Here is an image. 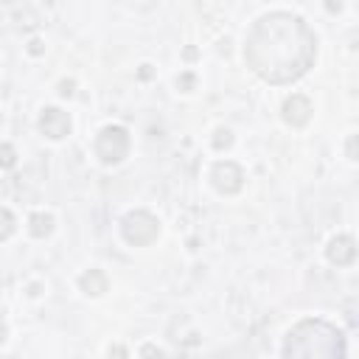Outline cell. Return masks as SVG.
I'll use <instances>...</instances> for the list:
<instances>
[{
    "label": "cell",
    "mask_w": 359,
    "mask_h": 359,
    "mask_svg": "<svg viewBox=\"0 0 359 359\" xmlns=\"http://www.w3.org/2000/svg\"><path fill=\"white\" fill-rule=\"evenodd\" d=\"M230 143H233V132H230V129H216L213 146H216V149H227Z\"/></svg>",
    "instance_id": "cell-11"
},
{
    "label": "cell",
    "mask_w": 359,
    "mask_h": 359,
    "mask_svg": "<svg viewBox=\"0 0 359 359\" xmlns=\"http://www.w3.org/2000/svg\"><path fill=\"white\" fill-rule=\"evenodd\" d=\"M3 222H6V230H3V238H8V236H11V230H14V224H11L14 219H11V210H8V208H3Z\"/></svg>",
    "instance_id": "cell-14"
},
{
    "label": "cell",
    "mask_w": 359,
    "mask_h": 359,
    "mask_svg": "<svg viewBox=\"0 0 359 359\" xmlns=\"http://www.w3.org/2000/svg\"><path fill=\"white\" fill-rule=\"evenodd\" d=\"M109 353H115V356H118V359H123V348H121V345H115V348H112V351H109Z\"/></svg>",
    "instance_id": "cell-16"
},
{
    "label": "cell",
    "mask_w": 359,
    "mask_h": 359,
    "mask_svg": "<svg viewBox=\"0 0 359 359\" xmlns=\"http://www.w3.org/2000/svg\"><path fill=\"white\" fill-rule=\"evenodd\" d=\"M129 146H132L129 132L123 126H118V123H109L95 137V157L104 165H115V163H121L129 154Z\"/></svg>",
    "instance_id": "cell-3"
},
{
    "label": "cell",
    "mask_w": 359,
    "mask_h": 359,
    "mask_svg": "<svg viewBox=\"0 0 359 359\" xmlns=\"http://www.w3.org/2000/svg\"><path fill=\"white\" fill-rule=\"evenodd\" d=\"M50 230H53V216H48V213H34L31 216V236L45 238Z\"/></svg>",
    "instance_id": "cell-10"
},
{
    "label": "cell",
    "mask_w": 359,
    "mask_h": 359,
    "mask_svg": "<svg viewBox=\"0 0 359 359\" xmlns=\"http://www.w3.org/2000/svg\"><path fill=\"white\" fill-rule=\"evenodd\" d=\"M311 112H314L311 109V101L306 95H300V93H294V95H289L283 101V121L289 126H306L309 118H311Z\"/></svg>",
    "instance_id": "cell-8"
},
{
    "label": "cell",
    "mask_w": 359,
    "mask_h": 359,
    "mask_svg": "<svg viewBox=\"0 0 359 359\" xmlns=\"http://www.w3.org/2000/svg\"><path fill=\"white\" fill-rule=\"evenodd\" d=\"M345 154H348L351 160H359V135H351V137L345 140Z\"/></svg>",
    "instance_id": "cell-12"
},
{
    "label": "cell",
    "mask_w": 359,
    "mask_h": 359,
    "mask_svg": "<svg viewBox=\"0 0 359 359\" xmlns=\"http://www.w3.org/2000/svg\"><path fill=\"white\" fill-rule=\"evenodd\" d=\"M317 53V39L311 28L289 11H269L258 17L244 42L247 67L269 81V84H289L300 79Z\"/></svg>",
    "instance_id": "cell-1"
},
{
    "label": "cell",
    "mask_w": 359,
    "mask_h": 359,
    "mask_svg": "<svg viewBox=\"0 0 359 359\" xmlns=\"http://www.w3.org/2000/svg\"><path fill=\"white\" fill-rule=\"evenodd\" d=\"M140 359H163V351L154 345H143L140 348Z\"/></svg>",
    "instance_id": "cell-13"
},
{
    "label": "cell",
    "mask_w": 359,
    "mask_h": 359,
    "mask_svg": "<svg viewBox=\"0 0 359 359\" xmlns=\"http://www.w3.org/2000/svg\"><path fill=\"white\" fill-rule=\"evenodd\" d=\"M356 241L351 238V236H334L331 241H328V247H325V258L331 261V264H337V266H348V264H353L356 261Z\"/></svg>",
    "instance_id": "cell-7"
},
{
    "label": "cell",
    "mask_w": 359,
    "mask_h": 359,
    "mask_svg": "<svg viewBox=\"0 0 359 359\" xmlns=\"http://www.w3.org/2000/svg\"><path fill=\"white\" fill-rule=\"evenodd\" d=\"M3 151H6V168H8V165L14 163V149H11L8 143H6V146H3Z\"/></svg>",
    "instance_id": "cell-15"
},
{
    "label": "cell",
    "mask_w": 359,
    "mask_h": 359,
    "mask_svg": "<svg viewBox=\"0 0 359 359\" xmlns=\"http://www.w3.org/2000/svg\"><path fill=\"white\" fill-rule=\"evenodd\" d=\"M39 132L50 140H62L70 132V115L62 112L59 107H45L39 115Z\"/></svg>",
    "instance_id": "cell-6"
},
{
    "label": "cell",
    "mask_w": 359,
    "mask_h": 359,
    "mask_svg": "<svg viewBox=\"0 0 359 359\" xmlns=\"http://www.w3.org/2000/svg\"><path fill=\"white\" fill-rule=\"evenodd\" d=\"M79 286H81L84 294H104L109 283H107V275L101 269H90V272H84L79 278Z\"/></svg>",
    "instance_id": "cell-9"
},
{
    "label": "cell",
    "mask_w": 359,
    "mask_h": 359,
    "mask_svg": "<svg viewBox=\"0 0 359 359\" xmlns=\"http://www.w3.org/2000/svg\"><path fill=\"white\" fill-rule=\"evenodd\" d=\"M210 180H213V188H216L219 194H236V191H241V185H244V171H241V165H236L233 160H222V163L213 165Z\"/></svg>",
    "instance_id": "cell-5"
},
{
    "label": "cell",
    "mask_w": 359,
    "mask_h": 359,
    "mask_svg": "<svg viewBox=\"0 0 359 359\" xmlns=\"http://www.w3.org/2000/svg\"><path fill=\"white\" fill-rule=\"evenodd\" d=\"M121 233L132 247H146L157 238L160 233V222L149 213V210H132L121 219Z\"/></svg>",
    "instance_id": "cell-4"
},
{
    "label": "cell",
    "mask_w": 359,
    "mask_h": 359,
    "mask_svg": "<svg viewBox=\"0 0 359 359\" xmlns=\"http://www.w3.org/2000/svg\"><path fill=\"white\" fill-rule=\"evenodd\" d=\"M283 359H345V337L323 317L300 320L283 339Z\"/></svg>",
    "instance_id": "cell-2"
}]
</instances>
